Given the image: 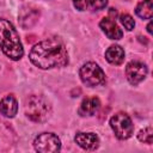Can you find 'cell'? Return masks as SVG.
I'll list each match as a JSON object with an SVG mask.
<instances>
[{
  "label": "cell",
  "mask_w": 153,
  "mask_h": 153,
  "mask_svg": "<svg viewBox=\"0 0 153 153\" xmlns=\"http://www.w3.org/2000/svg\"><path fill=\"white\" fill-rule=\"evenodd\" d=\"M31 62L42 68L63 67L68 63V54L65 44L57 38H48L37 43L29 55Z\"/></svg>",
  "instance_id": "1"
},
{
  "label": "cell",
  "mask_w": 153,
  "mask_h": 153,
  "mask_svg": "<svg viewBox=\"0 0 153 153\" xmlns=\"http://www.w3.org/2000/svg\"><path fill=\"white\" fill-rule=\"evenodd\" d=\"M0 48L12 60H19L24 54L18 32L6 19H0Z\"/></svg>",
  "instance_id": "2"
},
{
  "label": "cell",
  "mask_w": 153,
  "mask_h": 153,
  "mask_svg": "<svg viewBox=\"0 0 153 153\" xmlns=\"http://www.w3.org/2000/svg\"><path fill=\"white\" fill-rule=\"evenodd\" d=\"M25 112L30 120H32L35 122H42L49 116L50 105L43 97L31 96L26 99Z\"/></svg>",
  "instance_id": "3"
},
{
  "label": "cell",
  "mask_w": 153,
  "mask_h": 153,
  "mask_svg": "<svg viewBox=\"0 0 153 153\" xmlns=\"http://www.w3.org/2000/svg\"><path fill=\"white\" fill-rule=\"evenodd\" d=\"M110 127L115 135L120 140H126L131 136L134 131V126L130 117L124 112H118L110 118Z\"/></svg>",
  "instance_id": "4"
},
{
  "label": "cell",
  "mask_w": 153,
  "mask_h": 153,
  "mask_svg": "<svg viewBox=\"0 0 153 153\" xmlns=\"http://www.w3.org/2000/svg\"><path fill=\"white\" fill-rule=\"evenodd\" d=\"M80 79L85 85L91 87L105 82L104 72L94 62H87L80 68Z\"/></svg>",
  "instance_id": "5"
},
{
  "label": "cell",
  "mask_w": 153,
  "mask_h": 153,
  "mask_svg": "<svg viewBox=\"0 0 153 153\" xmlns=\"http://www.w3.org/2000/svg\"><path fill=\"white\" fill-rule=\"evenodd\" d=\"M33 147L41 153H55L61 149V141L53 133H43L35 139Z\"/></svg>",
  "instance_id": "6"
},
{
  "label": "cell",
  "mask_w": 153,
  "mask_h": 153,
  "mask_svg": "<svg viewBox=\"0 0 153 153\" xmlns=\"http://www.w3.org/2000/svg\"><path fill=\"white\" fill-rule=\"evenodd\" d=\"M126 75L128 81L131 85H137L141 82L147 75V67L146 65L139 61H131L126 67Z\"/></svg>",
  "instance_id": "7"
},
{
  "label": "cell",
  "mask_w": 153,
  "mask_h": 153,
  "mask_svg": "<svg viewBox=\"0 0 153 153\" xmlns=\"http://www.w3.org/2000/svg\"><path fill=\"white\" fill-rule=\"evenodd\" d=\"M75 142L86 151H93L99 146V139L94 133H78Z\"/></svg>",
  "instance_id": "8"
},
{
  "label": "cell",
  "mask_w": 153,
  "mask_h": 153,
  "mask_svg": "<svg viewBox=\"0 0 153 153\" xmlns=\"http://www.w3.org/2000/svg\"><path fill=\"white\" fill-rule=\"evenodd\" d=\"M102 30L105 32V35L110 38V39H120L123 36L122 30L118 27V25L115 23L114 19H111L110 17H105L100 20L99 23Z\"/></svg>",
  "instance_id": "9"
},
{
  "label": "cell",
  "mask_w": 153,
  "mask_h": 153,
  "mask_svg": "<svg viewBox=\"0 0 153 153\" xmlns=\"http://www.w3.org/2000/svg\"><path fill=\"white\" fill-rule=\"evenodd\" d=\"M39 17V12L33 8V7H24L22 8L20 13H19V22L20 25L24 29H29L31 26H33L36 24V22L38 20Z\"/></svg>",
  "instance_id": "10"
},
{
  "label": "cell",
  "mask_w": 153,
  "mask_h": 153,
  "mask_svg": "<svg viewBox=\"0 0 153 153\" xmlns=\"http://www.w3.org/2000/svg\"><path fill=\"white\" fill-rule=\"evenodd\" d=\"M18 111V103L14 96L8 94L4 97L0 102V112L6 117H14V115Z\"/></svg>",
  "instance_id": "11"
},
{
  "label": "cell",
  "mask_w": 153,
  "mask_h": 153,
  "mask_svg": "<svg viewBox=\"0 0 153 153\" xmlns=\"http://www.w3.org/2000/svg\"><path fill=\"white\" fill-rule=\"evenodd\" d=\"M100 106V102L97 97H90L85 98L79 108V115L80 116H92L94 115Z\"/></svg>",
  "instance_id": "12"
},
{
  "label": "cell",
  "mask_w": 153,
  "mask_h": 153,
  "mask_svg": "<svg viewBox=\"0 0 153 153\" xmlns=\"http://www.w3.org/2000/svg\"><path fill=\"white\" fill-rule=\"evenodd\" d=\"M105 59L111 65H121L124 60V50L120 45H111L105 51Z\"/></svg>",
  "instance_id": "13"
},
{
  "label": "cell",
  "mask_w": 153,
  "mask_h": 153,
  "mask_svg": "<svg viewBox=\"0 0 153 153\" xmlns=\"http://www.w3.org/2000/svg\"><path fill=\"white\" fill-rule=\"evenodd\" d=\"M136 14L142 18V19H151L153 16V10H152V0H143L141 1L135 10Z\"/></svg>",
  "instance_id": "14"
},
{
  "label": "cell",
  "mask_w": 153,
  "mask_h": 153,
  "mask_svg": "<svg viewBox=\"0 0 153 153\" xmlns=\"http://www.w3.org/2000/svg\"><path fill=\"white\" fill-rule=\"evenodd\" d=\"M137 139L141 142L151 145L152 143V139H153V129H152V127H147V128L140 130V133L137 135Z\"/></svg>",
  "instance_id": "15"
},
{
  "label": "cell",
  "mask_w": 153,
  "mask_h": 153,
  "mask_svg": "<svg viewBox=\"0 0 153 153\" xmlns=\"http://www.w3.org/2000/svg\"><path fill=\"white\" fill-rule=\"evenodd\" d=\"M120 20H121V23H122V25L128 30V31H130V30H133L134 29V26H135V22H134V19L129 16V14H127V13H124V14H121V17H120Z\"/></svg>",
  "instance_id": "16"
},
{
  "label": "cell",
  "mask_w": 153,
  "mask_h": 153,
  "mask_svg": "<svg viewBox=\"0 0 153 153\" xmlns=\"http://www.w3.org/2000/svg\"><path fill=\"white\" fill-rule=\"evenodd\" d=\"M88 4L93 10H103L108 5V0H88Z\"/></svg>",
  "instance_id": "17"
},
{
  "label": "cell",
  "mask_w": 153,
  "mask_h": 153,
  "mask_svg": "<svg viewBox=\"0 0 153 153\" xmlns=\"http://www.w3.org/2000/svg\"><path fill=\"white\" fill-rule=\"evenodd\" d=\"M73 4H74V6H75L76 10L84 11V10H86L88 1L87 0H73Z\"/></svg>",
  "instance_id": "18"
},
{
  "label": "cell",
  "mask_w": 153,
  "mask_h": 153,
  "mask_svg": "<svg viewBox=\"0 0 153 153\" xmlns=\"http://www.w3.org/2000/svg\"><path fill=\"white\" fill-rule=\"evenodd\" d=\"M147 31L148 33H152V22H149V24L147 25Z\"/></svg>",
  "instance_id": "19"
}]
</instances>
